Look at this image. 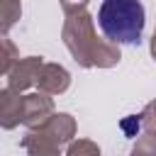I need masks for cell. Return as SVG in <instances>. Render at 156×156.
<instances>
[{
    "label": "cell",
    "instance_id": "1",
    "mask_svg": "<svg viewBox=\"0 0 156 156\" xmlns=\"http://www.w3.org/2000/svg\"><path fill=\"white\" fill-rule=\"evenodd\" d=\"M63 15L66 20L61 27V39L80 68H112L119 63V44H112L110 39H100L95 34V22L88 7L71 10Z\"/></svg>",
    "mask_w": 156,
    "mask_h": 156
},
{
    "label": "cell",
    "instance_id": "2",
    "mask_svg": "<svg viewBox=\"0 0 156 156\" xmlns=\"http://www.w3.org/2000/svg\"><path fill=\"white\" fill-rule=\"evenodd\" d=\"M146 24V12L139 0H102L98 27L112 44H139Z\"/></svg>",
    "mask_w": 156,
    "mask_h": 156
},
{
    "label": "cell",
    "instance_id": "3",
    "mask_svg": "<svg viewBox=\"0 0 156 156\" xmlns=\"http://www.w3.org/2000/svg\"><path fill=\"white\" fill-rule=\"evenodd\" d=\"M41 68H44V58L41 56H24V58H20L15 63V68L5 76L7 78V88H12L17 93H24L27 88L37 85Z\"/></svg>",
    "mask_w": 156,
    "mask_h": 156
},
{
    "label": "cell",
    "instance_id": "4",
    "mask_svg": "<svg viewBox=\"0 0 156 156\" xmlns=\"http://www.w3.org/2000/svg\"><path fill=\"white\" fill-rule=\"evenodd\" d=\"M51 115H54V100H51V95H46L41 90L24 95V115H22V124L24 127L37 129Z\"/></svg>",
    "mask_w": 156,
    "mask_h": 156
},
{
    "label": "cell",
    "instance_id": "5",
    "mask_svg": "<svg viewBox=\"0 0 156 156\" xmlns=\"http://www.w3.org/2000/svg\"><path fill=\"white\" fill-rule=\"evenodd\" d=\"M22 115H24V95L12 88H2L0 90V127L15 129L17 124H22Z\"/></svg>",
    "mask_w": 156,
    "mask_h": 156
},
{
    "label": "cell",
    "instance_id": "6",
    "mask_svg": "<svg viewBox=\"0 0 156 156\" xmlns=\"http://www.w3.org/2000/svg\"><path fill=\"white\" fill-rule=\"evenodd\" d=\"M37 88L46 95H61L71 88V73L61 66V63H44Z\"/></svg>",
    "mask_w": 156,
    "mask_h": 156
},
{
    "label": "cell",
    "instance_id": "7",
    "mask_svg": "<svg viewBox=\"0 0 156 156\" xmlns=\"http://www.w3.org/2000/svg\"><path fill=\"white\" fill-rule=\"evenodd\" d=\"M20 146L27 151V156H61V146L51 139V134L44 127L29 129L22 136Z\"/></svg>",
    "mask_w": 156,
    "mask_h": 156
},
{
    "label": "cell",
    "instance_id": "8",
    "mask_svg": "<svg viewBox=\"0 0 156 156\" xmlns=\"http://www.w3.org/2000/svg\"><path fill=\"white\" fill-rule=\"evenodd\" d=\"M41 127L51 134V139H54L58 146L71 144V141L76 139V129H78L76 119H73L68 112H54V115H51Z\"/></svg>",
    "mask_w": 156,
    "mask_h": 156
},
{
    "label": "cell",
    "instance_id": "9",
    "mask_svg": "<svg viewBox=\"0 0 156 156\" xmlns=\"http://www.w3.org/2000/svg\"><path fill=\"white\" fill-rule=\"evenodd\" d=\"M22 17V2L20 0H0V32L7 34L17 20Z\"/></svg>",
    "mask_w": 156,
    "mask_h": 156
},
{
    "label": "cell",
    "instance_id": "10",
    "mask_svg": "<svg viewBox=\"0 0 156 156\" xmlns=\"http://www.w3.org/2000/svg\"><path fill=\"white\" fill-rule=\"evenodd\" d=\"M0 44H2V56H0V58H2V61H0V73H2V76H7V73L15 68V63L20 61V51H17V46L10 41V37H7V34H2V41H0Z\"/></svg>",
    "mask_w": 156,
    "mask_h": 156
},
{
    "label": "cell",
    "instance_id": "11",
    "mask_svg": "<svg viewBox=\"0 0 156 156\" xmlns=\"http://www.w3.org/2000/svg\"><path fill=\"white\" fill-rule=\"evenodd\" d=\"M66 156H100V146L90 139H73L66 149Z\"/></svg>",
    "mask_w": 156,
    "mask_h": 156
},
{
    "label": "cell",
    "instance_id": "12",
    "mask_svg": "<svg viewBox=\"0 0 156 156\" xmlns=\"http://www.w3.org/2000/svg\"><path fill=\"white\" fill-rule=\"evenodd\" d=\"M129 156H156V134L154 132H144L136 144L132 146Z\"/></svg>",
    "mask_w": 156,
    "mask_h": 156
},
{
    "label": "cell",
    "instance_id": "13",
    "mask_svg": "<svg viewBox=\"0 0 156 156\" xmlns=\"http://www.w3.org/2000/svg\"><path fill=\"white\" fill-rule=\"evenodd\" d=\"M141 127H144V132H154L156 134V100H151L141 110Z\"/></svg>",
    "mask_w": 156,
    "mask_h": 156
},
{
    "label": "cell",
    "instance_id": "14",
    "mask_svg": "<svg viewBox=\"0 0 156 156\" xmlns=\"http://www.w3.org/2000/svg\"><path fill=\"white\" fill-rule=\"evenodd\" d=\"M119 127H122V132H124L127 136H136L139 129H144V127H141V115H129V117H124V119L119 122Z\"/></svg>",
    "mask_w": 156,
    "mask_h": 156
},
{
    "label": "cell",
    "instance_id": "15",
    "mask_svg": "<svg viewBox=\"0 0 156 156\" xmlns=\"http://www.w3.org/2000/svg\"><path fill=\"white\" fill-rule=\"evenodd\" d=\"M90 0H61V7L63 12H71V10H80V7H88Z\"/></svg>",
    "mask_w": 156,
    "mask_h": 156
},
{
    "label": "cell",
    "instance_id": "16",
    "mask_svg": "<svg viewBox=\"0 0 156 156\" xmlns=\"http://www.w3.org/2000/svg\"><path fill=\"white\" fill-rule=\"evenodd\" d=\"M149 49H151V56H154V61H156V29H154V34H151V44H149Z\"/></svg>",
    "mask_w": 156,
    "mask_h": 156
}]
</instances>
